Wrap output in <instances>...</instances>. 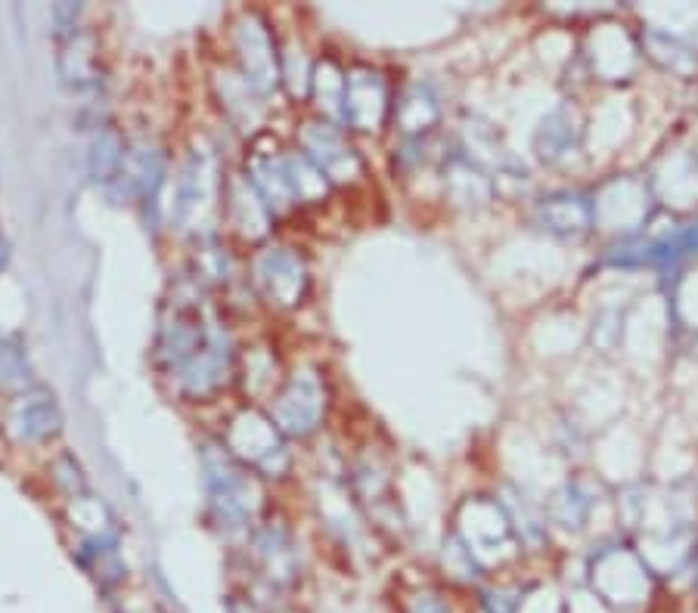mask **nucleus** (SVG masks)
I'll return each mask as SVG.
<instances>
[{
  "mask_svg": "<svg viewBox=\"0 0 698 613\" xmlns=\"http://www.w3.org/2000/svg\"><path fill=\"white\" fill-rule=\"evenodd\" d=\"M10 428H16V435L22 440H44L60 431V412L53 397L38 394V397H22L10 412Z\"/></svg>",
  "mask_w": 698,
  "mask_h": 613,
  "instance_id": "obj_1",
  "label": "nucleus"
}]
</instances>
